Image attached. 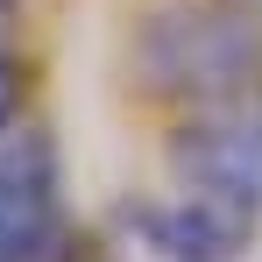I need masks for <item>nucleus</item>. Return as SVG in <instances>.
<instances>
[{
  "instance_id": "obj_1",
  "label": "nucleus",
  "mask_w": 262,
  "mask_h": 262,
  "mask_svg": "<svg viewBox=\"0 0 262 262\" xmlns=\"http://www.w3.org/2000/svg\"><path fill=\"white\" fill-rule=\"evenodd\" d=\"M128 85L170 114L241 99L262 85V21L241 0H149L128 29Z\"/></svg>"
},
{
  "instance_id": "obj_2",
  "label": "nucleus",
  "mask_w": 262,
  "mask_h": 262,
  "mask_svg": "<svg viewBox=\"0 0 262 262\" xmlns=\"http://www.w3.org/2000/svg\"><path fill=\"white\" fill-rule=\"evenodd\" d=\"M170 177L184 199L255 227L262 220V85L241 99H220V106H199V114H177Z\"/></svg>"
},
{
  "instance_id": "obj_3",
  "label": "nucleus",
  "mask_w": 262,
  "mask_h": 262,
  "mask_svg": "<svg viewBox=\"0 0 262 262\" xmlns=\"http://www.w3.org/2000/svg\"><path fill=\"white\" fill-rule=\"evenodd\" d=\"M71 248L64 149L43 114L0 128V262H57Z\"/></svg>"
},
{
  "instance_id": "obj_4",
  "label": "nucleus",
  "mask_w": 262,
  "mask_h": 262,
  "mask_svg": "<svg viewBox=\"0 0 262 262\" xmlns=\"http://www.w3.org/2000/svg\"><path fill=\"white\" fill-rule=\"evenodd\" d=\"M29 114V57L14 43H0V128Z\"/></svg>"
},
{
  "instance_id": "obj_5",
  "label": "nucleus",
  "mask_w": 262,
  "mask_h": 262,
  "mask_svg": "<svg viewBox=\"0 0 262 262\" xmlns=\"http://www.w3.org/2000/svg\"><path fill=\"white\" fill-rule=\"evenodd\" d=\"M14 21H21V0H0V43H14Z\"/></svg>"
},
{
  "instance_id": "obj_6",
  "label": "nucleus",
  "mask_w": 262,
  "mask_h": 262,
  "mask_svg": "<svg viewBox=\"0 0 262 262\" xmlns=\"http://www.w3.org/2000/svg\"><path fill=\"white\" fill-rule=\"evenodd\" d=\"M241 7H248V14H255V21H262V0H241Z\"/></svg>"
}]
</instances>
